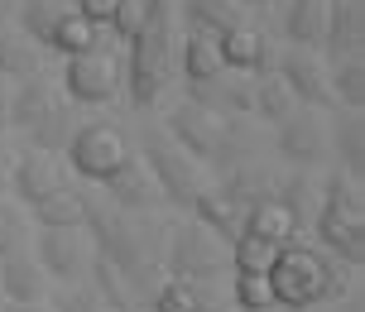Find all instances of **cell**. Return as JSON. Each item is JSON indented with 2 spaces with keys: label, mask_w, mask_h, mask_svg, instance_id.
I'll return each mask as SVG.
<instances>
[{
  "label": "cell",
  "mask_w": 365,
  "mask_h": 312,
  "mask_svg": "<svg viewBox=\"0 0 365 312\" xmlns=\"http://www.w3.org/2000/svg\"><path fill=\"white\" fill-rule=\"evenodd\" d=\"M164 269H168V279H182V284L202 288L207 279L226 274L231 264H226V245L217 236H207L197 221H178L164 236Z\"/></svg>",
  "instance_id": "ba28073f"
},
{
  "label": "cell",
  "mask_w": 365,
  "mask_h": 312,
  "mask_svg": "<svg viewBox=\"0 0 365 312\" xmlns=\"http://www.w3.org/2000/svg\"><path fill=\"white\" fill-rule=\"evenodd\" d=\"M327 96H331V110H365V58L331 63L327 68Z\"/></svg>",
  "instance_id": "1f68e13d"
},
{
  "label": "cell",
  "mask_w": 365,
  "mask_h": 312,
  "mask_svg": "<svg viewBox=\"0 0 365 312\" xmlns=\"http://www.w3.org/2000/svg\"><path fill=\"white\" fill-rule=\"evenodd\" d=\"M274 202L284 207L293 221H298V231H308L312 217H317V207H322V187H317V178L312 173H284L279 178V187H274Z\"/></svg>",
  "instance_id": "d4e9b609"
},
{
  "label": "cell",
  "mask_w": 365,
  "mask_h": 312,
  "mask_svg": "<svg viewBox=\"0 0 365 312\" xmlns=\"http://www.w3.org/2000/svg\"><path fill=\"white\" fill-rule=\"evenodd\" d=\"M120 5H125V0H73V10L87 19L91 29H101V34H110V24H115V15H120Z\"/></svg>",
  "instance_id": "f35d334b"
},
{
  "label": "cell",
  "mask_w": 365,
  "mask_h": 312,
  "mask_svg": "<svg viewBox=\"0 0 365 312\" xmlns=\"http://www.w3.org/2000/svg\"><path fill=\"white\" fill-rule=\"evenodd\" d=\"M245 19V5L240 0H182V24H187V34H207L217 38L226 34L231 24Z\"/></svg>",
  "instance_id": "484cf974"
},
{
  "label": "cell",
  "mask_w": 365,
  "mask_h": 312,
  "mask_svg": "<svg viewBox=\"0 0 365 312\" xmlns=\"http://www.w3.org/2000/svg\"><path fill=\"white\" fill-rule=\"evenodd\" d=\"M293 110H298V101L289 96V87H284L279 77H274V73L255 77V115H259V120H269V125H284Z\"/></svg>",
  "instance_id": "836d02e7"
},
{
  "label": "cell",
  "mask_w": 365,
  "mask_h": 312,
  "mask_svg": "<svg viewBox=\"0 0 365 312\" xmlns=\"http://www.w3.org/2000/svg\"><path fill=\"white\" fill-rule=\"evenodd\" d=\"M63 164H58L53 154H38V149H19L10 154V168H5V192H10V202L19 207H34L38 197H48L53 187H63Z\"/></svg>",
  "instance_id": "8fae6325"
},
{
  "label": "cell",
  "mask_w": 365,
  "mask_h": 312,
  "mask_svg": "<svg viewBox=\"0 0 365 312\" xmlns=\"http://www.w3.org/2000/svg\"><path fill=\"white\" fill-rule=\"evenodd\" d=\"M58 87L68 96V106H110L120 96V87H125V58L110 43L91 48V53H77V58H63Z\"/></svg>",
  "instance_id": "8992f818"
},
{
  "label": "cell",
  "mask_w": 365,
  "mask_h": 312,
  "mask_svg": "<svg viewBox=\"0 0 365 312\" xmlns=\"http://www.w3.org/2000/svg\"><path fill=\"white\" fill-rule=\"evenodd\" d=\"M231 303L236 312H279L264 274H231Z\"/></svg>",
  "instance_id": "d590c367"
},
{
  "label": "cell",
  "mask_w": 365,
  "mask_h": 312,
  "mask_svg": "<svg viewBox=\"0 0 365 312\" xmlns=\"http://www.w3.org/2000/svg\"><path fill=\"white\" fill-rule=\"evenodd\" d=\"M29 221L19 212L10 197H0V259L5 255H19V250H29Z\"/></svg>",
  "instance_id": "8d00e7d4"
},
{
  "label": "cell",
  "mask_w": 365,
  "mask_h": 312,
  "mask_svg": "<svg viewBox=\"0 0 365 312\" xmlns=\"http://www.w3.org/2000/svg\"><path fill=\"white\" fill-rule=\"evenodd\" d=\"M106 202L115 207V212H125V217H154V212L164 207V197H159L154 178H149V168L140 164V159H130V164L106 183Z\"/></svg>",
  "instance_id": "9a60e30c"
},
{
  "label": "cell",
  "mask_w": 365,
  "mask_h": 312,
  "mask_svg": "<svg viewBox=\"0 0 365 312\" xmlns=\"http://www.w3.org/2000/svg\"><path fill=\"white\" fill-rule=\"evenodd\" d=\"M217 53H221V68L226 73H240V77H264L274 68L269 34L259 29L255 19H240L226 34H217Z\"/></svg>",
  "instance_id": "4fadbf2b"
},
{
  "label": "cell",
  "mask_w": 365,
  "mask_h": 312,
  "mask_svg": "<svg viewBox=\"0 0 365 312\" xmlns=\"http://www.w3.org/2000/svg\"><path fill=\"white\" fill-rule=\"evenodd\" d=\"M274 255H279V245H264V240H255V236H240L236 245H226L231 274H269Z\"/></svg>",
  "instance_id": "e575fe53"
},
{
  "label": "cell",
  "mask_w": 365,
  "mask_h": 312,
  "mask_svg": "<svg viewBox=\"0 0 365 312\" xmlns=\"http://www.w3.org/2000/svg\"><path fill=\"white\" fill-rule=\"evenodd\" d=\"M284 87H289V96L298 101L303 110H327L331 115V96H327V63H322V53H312V48H284V53L274 58L269 68Z\"/></svg>",
  "instance_id": "30bf717a"
},
{
  "label": "cell",
  "mask_w": 365,
  "mask_h": 312,
  "mask_svg": "<svg viewBox=\"0 0 365 312\" xmlns=\"http://www.w3.org/2000/svg\"><path fill=\"white\" fill-rule=\"evenodd\" d=\"M29 217H34L38 231H82V221H87V192H77L73 183L53 187L48 197H38L29 207Z\"/></svg>",
  "instance_id": "d6986e66"
},
{
  "label": "cell",
  "mask_w": 365,
  "mask_h": 312,
  "mask_svg": "<svg viewBox=\"0 0 365 312\" xmlns=\"http://www.w3.org/2000/svg\"><path fill=\"white\" fill-rule=\"evenodd\" d=\"M327 149H336V159L346 173L365 178V110H331L327 115Z\"/></svg>",
  "instance_id": "ffe728a7"
},
{
  "label": "cell",
  "mask_w": 365,
  "mask_h": 312,
  "mask_svg": "<svg viewBox=\"0 0 365 312\" xmlns=\"http://www.w3.org/2000/svg\"><path fill=\"white\" fill-rule=\"evenodd\" d=\"M34 77H43V48H34L15 24H5L0 29V82L19 87V82H34Z\"/></svg>",
  "instance_id": "7402d4cb"
},
{
  "label": "cell",
  "mask_w": 365,
  "mask_h": 312,
  "mask_svg": "<svg viewBox=\"0 0 365 312\" xmlns=\"http://www.w3.org/2000/svg\"><path fill=\"white\" fill-rule=\"evenodd\" d=\"M145 308L149 312H212L207 308V293H202L197 284H182V279H164Z\"/></svg>",
  "instance_id": "d6a6232c"
},
{
  "label": "cell",
  "mask_w": 365,
  "mask_h": 312,
  "mask_svg": "<svg viewBox=\"0 0 365 312\" xmlns=\"http://www.w3.org/2000/svg\"><path fill=\"white\" fill-rule=\"evenodd\" d=\"M351 274L356 269H346L341 259L322 255L317 245L289 240V245H279L264 284H269L279 312H312V308H331V303H341L346 293H356Z\"/></svg>",
  "instance_id": "6da1fadb"
},
{
  "label": "cell",
  "mask_w": 365,
  "mask_h": 312,
  "mask_svg": "<svg viewBox=\"0 0 365 312\" xmlns=\"http://www.w3.org/2000/svg\"><path fill=\"white\" fill-rule=\"evenodd\" d=\"M327 10L331 0H284V38L289 48H322V34H327Z\"/></svg>",
  "instance_id": "44dd1931"
},
{
  "label": "cell",
  "mask_w": 365,
  "mask_h": 312,
  "mask_svg": "<svg viewBox=\"0 0 365 312\" xmlns=\"http://www.w3.org/2000/svg\"><path fill=\"white\" fill-rule=\"evenodd\" d=\"M43 308L48 312H106V303L96 298L91 284H68V288H53Z\"/></svg>",
  "instance_id": "74e56055"
},
{
  "label": "cell",
  "mask_w": 365,
  "mask_h": 312,
  "mask_svg": "<svg viewBox=\"0 0 365 312\" xmlns=\"http://www.w3.org/2000/svg\"><path fill=\"white\" fill-rule=\"evenodd\" d=\"M10 15H15V0H0V29L10 24Z\"/></svg>",
  "instance_id": "7bdbcfd3"
},
{
  "label": "cell",
  "mask_w": 365,
  "mask_h": 312,
  "mask_svg": "<svg viewBox=\"0 0 365 312\" xmlns=\"http://www.w3.org/2000/svg\"><path fill=\"white\" fill-rule=\"evenodd\" d=\"M68 15V0H19L15 5V29L34 48H48V34H53V24Z\"/></svg>",
  "instance_id": "f1b7e54d"
},
{
  "label": "cell",
  "mask_w": 365,
  "mask_h": 312,
  "mask_svg": "<svg viewBox=\"0 0 365 312\" xmlns=\"http://www.w3.org/2000/svg\"><path fill=\"white\" fill-rule=\"evenodd\" d=\"M240 236H255V240H264V245H289V240H298L303 231H298V221L279 202H259V207L245 212V231H240Z\"/></svg>",
  "instance_id": "4dcf8cb0"
},
{
  "label": "cell",
  "mask_w": 365,
  "mask_h": 312,
  "mask_svg": "<svg viewBox=\"0 0 365 312\" xmlns=\"http://www.w3.org/2000/svg\"><path fill=\"white\" fill-rule=\"evenodd\" d=\"M322 63H351L365 58V24H361V0H331L327 10V34H322Z\"/></svg>",
  "instance_id": "5bb4252c"
},
{
  "label": "cell",
  "mask_w": 365,
  "mask_h": 312,
  "mask_svg": "<svg viewBox=\"0 0 365 312\" xmlns=\"http://www.w3.org/2000/svg\"><path fill=\"white\" fill-rule=\"evenodd\" d=\"M274 145L284 154V164H293L298 173H312V168L327 159V120L317 115V110H293L284 125H274Z\"/></svg>",
  "instance_id": "7c38bea8"
},
{
  "label": "cell",
  "mask_w": 365,
  "mask_h": 312,
  "mask_svg": "<svg viewBox=\"0 0 365 312\" xmlns=\"http://www.w3.org/2000/svg\"><path fill=\"white\" fill-rule=\"evenodd\" d=\"M29 255L38 259V269L48 274L53 288H68V284H87L91 269V240L82 231H38L29 240Z\"/></svg>",
  "instance_id": "9c48e42d"
},
{
  "label": "cell",
  "mask_w": 365,
  "mask_h": 312,
  "mask_svg": "<svg viewBox=\"0 0 365 312\" xmlns=\"http://www.w3.org/2000/svg\"><path fill=\"white\" fill-rule=\"evenodd\" d=\"M82 125V120H77V106H68V101H58L53 110H48V115H43V120H38L34 130H29V135H24V140H29V149H38V154H63V149H68V140H73V130Z\"/></svg>",
  "instance_id": "f546056e"
},
{
  "label": "cell",
  "mask_w": 365,
  "mask_h": 312,
  "mask_svg": "<svg viewBox=\"0 0 365 312\" xmlns=\"http://www.w3.org/2000/svg\"><path fill=\"white\" fill-rule=\"evenodd\" d=\"M63 159H68V168H73L77 178L106 187L110 178L135 159V145L125 140V130L110 125V120H82V125L73 130L68 149H63Z\"/></svg>",
  "instance_id": "5b68a950"
},
{
  "label": "cell",
  "mask_w": 365,
  "mask_h": 312,
  "mask_svg": "<svg viewBox=\"0 0 365 312\" xmlns=\"http://www.w3.org/2000/svg\"><path fill=\"white\" fill-rule=\"evenodd\" d=\"M245 10H264V5H284V0H240Z\"/></svg>",
  "instance_id": "ee69618b"
},
{
  "label": "cell",
  "mask_w": 365,
  "mask_h": 312,
  "mask_svg": "<svg viewBox=\"0 0 365 312\" xmlns=\"http://www.w3.org/2000/svg\"><path fill=\"white\" fill-rule=\"evenodd\" d=\"M187 212H192V221H197L207 236H217L221 245H236L240 231H245V212H240V207L231 202L221 187H207V192H202Z\"/></svg>",
  "instance_id": "ac0fdd59"
},
{
  "label": "cell",
  "mask_w": 365,
  "mask_h": 312,
  "mask_svg": "<svg viewBox=\"0 0 365 312\" xmlns=\"http://www.w3.org/2000/svg\"><path fill=\"white\" fill-rule=\"evenodd\" d=\"M331 312H365L361 308V293H346L341 303H331Z\"/></svg>",
  "instance_id": "60d3db41"
},
{
  "label": "cell",
  "mask_w": 365,
  "mask_h": 312,
  "mask_svg": "<svg viewBox=\"0 0 365 312\" xmlns=\"http://www.w3.org/2000/svg\"><path fill=\"white\" fill-rule=\"evenodd\" d=\"M48 293H53V284L29 250L0 259V303H48Z\"/></svg>",
  "instance_id": "2e32d148"
},
{
  "label": "cell",
  "mask_w": 365,
  "mask_h": 312,
  "mask_svg": "<svg viewBox=\"0 0 365 312\" xmlns=\"http://www.w3.org/2000/svg\"><path fill=\"white\" fill-rule=\"evenodd\" d=\"M322 187V207L312 217V245L322 255L341 259L346 269L365 264V178L346 173V168H331L327 178H317Z\"/></svg>",
  "instance_id": "3957f363"
},
{
  "label": "cell",
  "mask_w": 365,
  "mask_h": 312,
  "mask_svg": "<svg viewBox=\"0 0 365 312\" xmlns=\"http://www.w3.org/2000/svg\"><path fill=\"white\" fill-rule=\"evenodd\" d=\"M0 312H48L43 303H0Z\"/></svg>",
  "instance_id": "b9f144b4"
},
{
  "label": "cell",
  "mask_w": 365,
  "mask_h": 312,
  "mask_svg": "<svg viewBox=\"0 0 365 312\" xmlns=\"http://www.w3.org/2000/svg\"><path fill=\"white\" fill-rule=\"evenodd\" d=\"M192 101L212 106L226 120H240V115H255V77H240V73H221L212 77L207 87H192Z\"/></svg>",
  "instance_id": "e0dca14e"
},
{
  "label": "cell",
  "mask_w": 365,
  "mask_h": 312,
  "mask_svg": "<svg viewBox=\"0 0 365 312\" xmlns=\"http://www.w3.org/2000/svg\"><path fill=\"white\" fill-rule=\"evenodd\" d=\"M135 159L149 168V178H154V187H159V197H164V207H187L197 202L202 192H207V178H202V168L182 154L168 135H149L145 145L135 149Z\"/></svg>",
  "instance_id": "52a82bcc"
},
{
  "label": "cell",
  "mask_w": 365,
  "mask_h": 312,
  "mask_svg": "<svg viewBox=\"0 0 365 312\" xmlns=\"http://www.w3.org/2000/svg\"><path fill=\"white\" fill-rule=\"evenodd\" d=\"M5 168H10V154H0V197H10L5 192Z\"/></svg>",
  "instance_id": "f6af8a7d"
},
{
  "label": "cell",
  "mask_w": 365,
  "mask_h": 312,
  "mask_svg": "<svg viewBox=\"0 0 365 312\" xmlns=\"http://www.w3.org/2000/svg\"><path fill=\"white\" fill-rule=\"evenodd\" d=\"M226 68H221V53H217V38L207 34H187L178 48V77L187 82V92L192 87H207L212 77H221Z\"/></svg>",
  "instance_id": "4316f807"
},
{
  "label": "cell",
  "mask_w": 365,
  "mask_h": 312,
  "mask_svg": "<svg viewBox=\"0 0 365 312\" xmlns=\"http://www.w3.org/2000/svg\"><path fill=\"white\" fill-rule=\"evenodd\" d=\"M53 106H58V92H53V82H48V77H34V82L10 87V130L29 135V130H34Z\"/></svg>",
  "instance_id": "cb8c5ba5"
},
{
  "label": "cell",
  "mask_w": 365,
  "mask_h": 312,
  "mask_svg": "<svg viewBox=\"0 0 365 312\" xmlns=\"http://www.w3.org/2000/svg\"><path fill=\"white\" fill-rule=\"evenodd\" d=\"M10 135V82H0V140Z\"/></svg>",
  "instance_id": "ab89813d"
},
{
  "label": "cell",
  "mask_w": 365,
  "mask_h": 312,
  "mask_svg": "<svg viewBox=\"0 0 365 312\" xmlns=\"http://www.w3.org/2000/svg\"><path fill=\"white\" fill-rule=\"evenodd\" d=\"M217 187L240 207V212H250V207H259V202H274L279 173H274V168H264V164H236Z\"/></svg>",
  "instance_id": "603a6c76"
},
{
  "label": "cell",
  "mask_w": 365,
  "mask_h": 312,
  "mask_svg": "<svg viewBox=\"0 0 365 312\" xmlns=\"http://www.w3.org/2000/svg\"><path fill=\"white\" fill-rule=\"evenodd\" d=\"M106 43V34L101 29H91L87 19L77 15L73 5H68V15L53 24V34H48V53L58 58H77V53H91V48H101Z\"/></svg>",
  "instance_id": "83f0119b"
},
{
  "label": "cell",
  "mask_w": 365,
  "mask_h": 312,
  "mask_svg": "<svg viewBox=\"0 0 365 312\" xmlns=\"http://www.w3.org/2000/svg\"><path fill=\"white\" fill-rule=\"evenodd\" d=\"M168 140L192 159V164H212L221 168V173H231L236 164H245V154H240V130L236 120H226V115H217L212 106H202V101H178V106L168 110Z\"/></svg>",
  "instance_id": "277c9868"
},
{
  "label": "cell",
  "mask_w": 365,
  "mask_h": 312,
  "mask_svg": "<svg viewBox=\"0 0 365 312\" xmlns=\"http://www.w3.org/2000/svg\"><path fill=\"white\" fill-rule=\"evenodd\" d=\"M125 82L130 101L149 110L168 92V77L178 73V43H173V0H145V15L135 24V34L125 38Z\"/></svg>",
  "instance_id": "7a4b0ae2"
}]
</instances>
